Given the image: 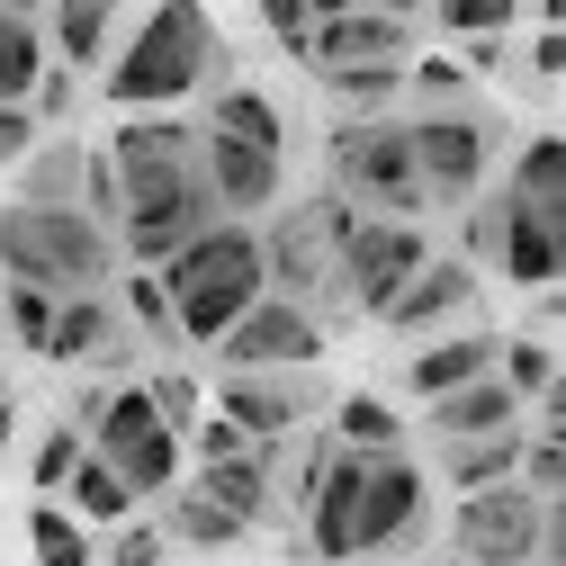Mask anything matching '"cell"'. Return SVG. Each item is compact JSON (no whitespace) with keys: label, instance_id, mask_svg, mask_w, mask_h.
<instances>
[{"label":"cell","instance_id":"obj_1","mask_svg":"<svg viewBox=\"0 0 566 566\" xmlns=\"http://www.w3.org/2000/svg\"><path fill=\"white\" fill-rule=\"evenodd\" d=\"M108 180H117V252L135 270H154L163 252H180L198 226H217V189L198 171V126L171 108H135L108 135Z\"/></svg>","mask_w":566,"mask_h":566},{"label":"cell","instance_id":"obj_2","mask_svg":"<svg viewBox=\"0 0 566 566\" xmlns=\"http://www.w3.org/2000/svg\"><path fill=\"white\" fill-rule=\"evenodd\" d=\"M297 513H306V548H315L324 566L405 557L422 531H432V476H422L405 450L360 459V450L333 441V459L315 468V485H306Z\"/></svg>","mask_w":566,"mask_h":566},{"label":"cell","instance_id":"obj_3","mask_svg":"<svg viewBox=\"0 0 566 566\" xmlns=\"http://www.w3.org/2000/svg\"><path fill=\"white\" fill-rule=\"evenodd\" d=\"M217 73H234V54L217 36V19H207V0H154L145 19H135V36L108 54L99 73V99L117 117L135 108H180L198 91H217Z\"/></svg>","mask_w":566,"mask_h":566},{"label":"cell","instance_id":"obj_4","mask_svg":"<svg viewBox=\"0 0 566 566\" xmlns=\"http://www.w3.org/2000/svg\"><path fill=\"white\" fill-rule=\"evenodd\" d=\"M198 171L217 189V217H261V207H279V189H289V117H279V99L226 82L207 99V117H198Z\"/></svg>","mask_w":566,"mask_h":566},{"label":"cell","instance_id":"obj_5","mask_svg":"<svg viewBox=\"0 0 566 566\" xmlns=\"http://www.w3.org/2000/svg\"><path fill=\"white\" fill-rule=\"evenodd\" d=\"M154 279H163V297H171V333H180V350H207V342H217V333L270 289V279H261V226H243V217L198 226L180 252L154 261Z\"/></svg>","mask_w":566,"mask_h":566},{"label":"cell","instance_id":"obj_6","mask_svg":"<svg viewBox=\"0 0 566 566\" xmlns=\"http://www.w3.org/2000/svg\"><path fill=\"white\" fill-rule=\"evenodd\" d=\"M0 270L28 279V289H54V297L108 289V279H117V234L99 217H82V207H28V198H10V207H0Z\"/></svg>","mask_w":566,"mask_h":566},{"label":"cell","instance_id":"obj_7","mask_svg":"<svg viewBox=\"0 0 566 566\" xmlns=\"http://www.w3.org/2000/svg\"><path fill=\"white\" fill-rule=\"evenodd\" d=\"M350 226H360V207L350 198H306V207H289V217H270V234H261V279L279 297H297L324 333L342 324V297H333V270H342V243H350Z\"/></svg>","mask_w":566,"mask_h":566},{"label":"cell","instance_id":"obj_8","mask_svg":"<svg viewBox=\"0 0 566 566\" xmlns=\"http://www.w3.org/2000/svg\"><path fill=\"white\" fill-rule=\"evenodd\" d=\"M450 548H459V566H531V557L539 566H566V513L539 504L522 476H504V485L459 494Z\"/></svg>","mask_w":566,"mask_h":566},{"label":"cell","instance_id":"obj_9","mask_svg":"<svg viewBox=\"0 0 566 566\" xmlns=\"http://www.w3.org/2000/svg\"><path fill=\"white\" fill-rule=\"evenodd\" d=\"M333 154V198H350L360 217H422V171H413V145H405V117H342L324 135Z\"/></svg>","mask_w":566,"mask_h":566},{"label":"cell","instance_id":"obj_10","mask_svg":"<svg viewBox=\"0 0 566 566\" xmlns=\"http://www.w3.org/2000/svg\"><path fill=\"white\" fill-rule=\"evenodd\" d=\"M468 261L494 270L504 289H557L566 226L539 217V207H522L513 189H476V198H468Z\"/></svg>","mask_w":566,"mask_h":566},{"label":"cell","instance_id":"obj_11","mask_svg":"<svg viewBox=\"0 0 566 566\" xmlns=\"http://www.w3.org/2000/svg\"><path fill=\"white\" fill-rule=\"evenodd\" d=\"M405 145H413V171H422V198L432 207H468L494 171V145H504V126H494L485 108L450 99V108H422L405 117Z\"/></svg>","mask_w":566,"mask_h":566},{"label":"cell","instance_id":"obj_12","mask_svg":"<svg viewBox=\"0 0 566 566\" xmlns=\"http://www.w3.org/2000/svg\"><path fill=\"white\" fill-rule=\"evenodd\" d=\"M91 459H108V468L126 476L135 504H154V494L189 468V459H180V422H171L145 387H108V405H99V422H91Z\"/></svg>","mask_w":566,"mask_h":566},{"label":"cell","instance_id":"obj_13","mask_svg":"<svg viewBox=\"0 0 566 566\" xmlns=\"http://www.w3.org/2000/svg\"><path fill=\"white\" fill-rule=\"evenodd\" d=\"M422 226L413 217H360L350 226V243H342V270H333V297H342V315H387V297L405 289V279L422 270Z\"/></svg>","mask_w":566,"mask_h":566},{"label":"cell","instance_id":"obj_14","mask_svg":"<svg viewBox=\"0 0 566 566\" xmlns=\"http://www.w3.org/2000/svg\"><path fill=\"white\" fill-rule=\"evenodd\" d=\"M207 350H217V369H315V360H324V324H315L297 297L261 289Z\"/></svg>","mask_w":566,"mask_h":566},{"label":"cell","instance_id":"obj_15","mask_svg":"<svg viewBox=\"0 0 566 566\" xmlns=\"http://www.w3.org/2000/svg\"><path fill=\"white\" fill-rule=\"evenodd\" d=\"M476 297H485V270H476L468 252H422V270L387 297L378 324L405 333V342H432V333H459V324L476 315Z\"/></svg>","mask_w":566,"mask_h":566},{"label":"cell","instance_id":"obj_16","mask_svg":"<svg viewBox=\"0 0 566 566\" xmlns=\"http://www.w3.org/2000/svg\"><path fill=\"white\" fill-rule=\"evenodd\" d=\"M36 360H63V369H126L135 342H126V306L108 289H73L54 297V324H45V350Z\"/></svg>","mask_w":566,"mask_h":566},{"label":"cell","instance_id":"obj_17","mask_svg":"<svg viewBox=\"0 0 566 566\" xmlns=\"http://www.w3.org/2000/svg\"><path fill=\"white\" fill-rule=\"evenodd\" d=\"M217 413L243 422L252 441H289L297 422L315 413V378L306 369H226L217 378Z\"/></svg>","mask_w":566,"mask_h":566},{"label":"cell","instance_id":"obj_18","mask_svg":"<svg viewBox=\"0 0 566 566\" xmlns=\"http://www.w3.org/2000/svg\"><path fill=\"white\" fill-rule=\"evenodd\" d=\"M306 63H315V73H342V63H413V19L350 0L342 19H315L306 28Z\"/></svg>","mask_w":566,"mask_h":566},{"label":"cell","instance_id":"obj_19","mask_svg":"<svg viewBox=\"0 0 566 566\" xmlns=\"http://www.w3.org/2000/svg\"><path fill=\"white\" fill-rule=\"evenodd\" d=\"M422 432L432 441H476V432H522V396L504 387V378H468V387H450V396H422Z\"/></svg>","mask_w":566,"mask_h":566},{"label":"cell","instance_id":"obj_20","mask_svg":"<svg viewBox=\"0 0 566 566\" xmlns=\"http://www.w3.org/2000/svg\"><path fill=\"white\" fill-rule=\"evenodd\" d=\"M117 19H126V0H45V10H36L45 54H54V63H73V73H91V63L108 54Z\"/></svg>","mask_w":566,"mask_h":566},{"label":"cell","instance_id":"obj_21","mask_svg":"<svg viewBox=\"0 0 566 566\" xmlns=\"http://www.w3.org/2000/svg\"><path fill=\"white\" fill-rule=\"evenodd\" d=\"M485 369H494V333L459 324V333H432V342H413V360H405V387H413V396H450V387H468V378H485Z\"/></svg>","mask_w":566,"mask_h":566},{"label":"cell","instance_id":"obj_22","mask_svg":"<svg viewBox=\"0 0 566 566\" xmlns=\"http://www.w3.org/2000/svg\"><path fill=\"white\" fill-rule=\"evenodd\" d=\"M154 504H163V522H154V531H163L171 548H243V539H252V531H243L226 504H207V494H198L189 476H171V485L154 494Z\"/></svg>","mask_w":566,"mask_h":566},{"label":"cell","instance_id":"obj_23","mask_svg":"<svg viewBox=\"0 0 566 566\" xmlns=\"http://www.w3.org/2000/svg\"><path fill=\"white\" fill-rule=\"evenodd\" d=\"M504 189H513L522 207H539V217H557V226H566V135H557V126L522 135V154H513Z\"/></svg>","mask_w":566,"mask_h":566},{"label":"cell","instance_id":"obj_24","mask_svg":"<svg viewBox=\"0 0 566 566\" xmlns=\"http://www.w3.org/2000/svg\"><path fill=\"white\" fill-rule=\"evenodd\" d=\"M82 171H91V145H28V163H19V198L28 207H82Z\"/></svg>","mask_w":566,"mask_h":566},{"label":"cell","instance_id":"obj_25","mask_svg":"<svg viewBox=\"0 0 566 566\" xmlns=\"http://www.w3.org/2000/svg\"><path fill=\"white\" fill-rule=\"evenodd\" d=\"M63 513H73V522H91V531H108V522H126V513H145V504H135V494H126V476L108 468V459H73V476H63Z\"/></svg>","mask_w":566,"mask_h":566},{"label":"cell","instance_id":"obj_26","mask_svg":"<svg viewBox=\"0 0 566 566\" xmlns=\"http://www.w3.org/2000/svg\"><path fill=\"white\" fill-rule=\"evenodd\" d=\"M28 557L36 566H99V539H91V522L63 513V494H45V504H28Z\"/></svg>","mask_w":566,"mask_h":566},{"label":"cell","instance_id":"obj_27","mask_svg":"<svg viewBox=\"0 0 566 566\" xmlns=\"http://www.w3.org/2000/svg\"><path fill=\"white\" fill-rule=\"evenodd\" d=\"M522 468V432H476V441H441V476L459 485V494H476V485H504Z\"/></svg>","mask_w":566,"mask_h":566},{"label":"cell","instance_id":"obj_28","mask_svg":"<svg viewBox=\"0 0 566 566\" xmlns=\"http://www.w3.org/2000/svg\"><path fill=\"white\" fill-rule=\"evenodd\" d=\"M333 441H342V450H360V459L405 450V413H396L387 396H342V405H333Z\"/></svg>","mask_w":566,"mask_h":566},{"label":"cell","instance_id":"obj_29","mask_svg":"<svg viewBox=\"0 0 566 566\" xmlns=\"http://www.w3.org/2000/svg\"><path fill=\"white\" fill-rule=\"evenodd\" d=\"M494 378H504L522 405H531V396H548V387H557V342H548V333H522V342L494 333Z\"/></svg>","mask_w":566,"mask_h":566},{"label":"cell","instance_id":"obj_30","mask_svg":"<svg viewBox=\"0 0 566 566\" xmlns=\"http://www.w3.org/2000/svg\"><path fill=\"white\" fill-rule=\"evenodd\" d=\"M45 63H54V54H45V28H36V19H10V10H0V99H28Z\"/></svg>","mask_w":566,"mask_h":566},{"label":"cell","instance_id":"obj_31","mask_svg":"<svg viewBox=\"0 0 566 566\" xmlns=\"http://www.w3.org/2000/svg\"><path fill=\"white\" fill-rule=\"evenodd\" d=\"M324 91H333L350 117H378V108L405 91V63H342V73H324Z\"/></svg>","mask_w":566,"mask_h":566},{"label":"cell","instance_id":"obj_32","mask_svg":"<svg viewBox=\"0 0 566 566\" xmlns=\"http://www.w3.org/2000/svg\"><path fill=\"white\" fill-rule=\"evenodd\" d=\"M82 450H91V441H82V422H45V441L28 450V485H36V494H63V476H73Z\"/></svg>","mask_w":566,"mask_h":566},{"label":"cell","instance_id":"obj_33","mask_svg":"<svg viewBox=\"0 0 566 566\" xmlns=\"http://www.w3.org/2000/svg\"><path fill=\"white\" fill-rule=\"evenodd\" d=\"M441 10V36H513L522 0H432Z\"/></svg>","mask_w":566,"mask_h":566},{"label":"cell","instance_id":"obj_34","mask_svg":"<svg viewBox=\"0 0 566 566\" xmlns=\"http://www.w3.org/2000/svg\"><path fill=\"white\" fill-rule=\"evenodd\" d=\"M557 73H566V45H557V19H539V36H531V54H522V73H513V91L522 99H557Z\"/></svg>","mask_w":566,"mask_h":566},{"label":"cell","instance_id":"obj_35","mask_svg":"<svg viewBox=\"0 0 566 566\" xmlns=\"http://www.w3.org/2000/svg\"><path fill=\"white\" fill-rule=\"evenodd\" d=\"M171 557V539L145 522V513H126V522H108V548H99V566H163Z\"/></svg>","mask_w":566,"mask_h":566},{"label":"cell","instance_id":"obj_36","mask_svg":"<svg viewBox=\"0 0 566 566\" xmlns=\"http://www.w3.org/2000/svg\"><path fill=\"white\" fill-rule=\"evenodd\" d=\"M539 504H566V441H539V432H522V468H513Z\"/></svg>","mask_w":566,"mask_h":566},{"label":"cell","instance_id":"obj_37","mask_svg":"<svg viewBox=\"0 0 566 566\" xmlns=\"http://www.w3.org/2000/svg\"><path fill=\"white\" fill-rule=\"evenodd\" d=\"M405 91H422V108H450V99H468V63L422 54V63H405Z\"/></svg>","mask_w":566,"mask_h":566},{"label":"cell","instance_id":"obj_38","mask_svg":"<svg viewBox=\"0 0 566 566\" xmlns=\"http://www.w3.org/2000/svg\"><path fill=\"white\" fill-rule=\"evenodd\" d=\"M0 315H10L19 350H45V324H54V289H28V279H10V297H0Z\"/></svg>","mask_w":566,"mask_h":566},{"label":"cell","instance_id":"obj_39","mask_svg":"<svg viewBox=\"0 0 566 566\" xmlns=\"http://www.w3.org/2000/svg\"><path fill=\"white\" fill-rule=\"evenodd\" d=\"M117 306H126L135 324H145V333H154L163 350H180V333H171V297H163V279H154V270H135V279H126V297H117Z\"/></svg>","mask_w":566,"mask_h":566},{"label":"cell","instance_id":"obj_40","mask_svg":"<svg viewBox=\"0 0 566 566\" xmlns=\"http://www.w3.org/2000/svg\"><path fill=\"white\" fill-rule=\"evenodd\" d=\"M36 135H45V126H36V108H28V99H0V171H19Z\"/></svg>","mask_w":566,"mask_h":566},{"label":"cell","instance_id":"obj_41","mask_svg":"<svg viewBox=\"0 0 566 566\" xmlns=\"http://www.w3.org/2000/svg\"><path fill=\"white\" fill-rule=\"evenodd\" d=\"M252 10H261V28L289 45V54H306V28H315V19H306V0H252Z\"/></svg>","mask_w":566,"mask_h":566},{"label":"cell","instance_id":"obj_42","mask_svg":"<svg viewBox=\"0 0 566 566\" xmlns=\"http://www.w3.org/2000/svg\"><path fill=\"white\" fill-rule=\"evenodd\" d=\"M145 396L180 422V432H189V422H198V378H180V369H163V378H145Z\"/></svg>","mask_w":566,"mask_h":566},{"label":"cell","instance_id":"obj_43","mask_svg":"<svg viewBox=\"0 0 566 566\" xmlns=\"http://www.w3.org/2000/svg\"><path fill=\"white\" fill-rule=\"evenodd\" d=\"M10 441H19V405L0 396V459H10Z\"/></svg>","mask_w":566,"mask_h":566},{"label":"cell","instance_id":"obj_44","mask_svg":"<svg viewBox=\"0 0 566 566\" xmlns=\"http://www.w3.org/2000/svg\"><path fill=\"white\" fill-rule=\"evenodd\" d=\"M350 10V0H306V19H342Z\"/></svg>","mask_w":566,"mask_h":566},{"label":"cell","instance_id":"obj_45","mask_svg":"<svg viewBox=\"0 0 566 566\" xmlns=\"http://www.w3.org/2000/svg\"><path fill=\"white\" fill-rule=\"evenodd\" d=\"M0 10H10V19H36V10H45V0H0Z\"/></svg>","mask_w":566,"mask_h":566},{"label":"cell","instance_id":"obj_46","mask_svg":"<svg viewBox=\"0 0 566 566\" xmlns=\"http://www.w3.org/2000/svg\"><path fill=\"white\" fill-rule=\"evenodd\" d=\"M369 10H396V19H413V10H422V0H369Z\"/></svg>","mask_w":566,"mask_h":566},{"label":"cell","instance_id":"obj_47","mask_svg":"<svg viewBox=\"0 0 566 566\" xmlns=\"http://www.w3.org/2000/svg\"><path fill=\"white\" fill-rule=\"evenodd\" d=\"M0 396H10V387H0Z\"/></svg>","mask_w":566,"mask_h":566},{"label":"cell","instance_id":"obj_48","mask_svg":"<svg viewBox=\"0 0 566 566\" xmlns=\"http://www.w3.org/2000/svg\"><path fill=\"white\" fill-rule=\"evenodd\" d=\"M531 566H539V557H531Z\"/></svg>","mask_w":566,"mask_h":566}]
</instances>
